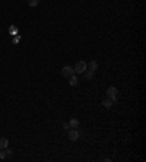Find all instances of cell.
<instances>
[{"instance_id":"1","label":"cell","mask_w":146,"mask_h":162,"mask_svg":"<svg viewBox=\"0 0 146 162\" xmlns=\"http://www.w3.org/2000/svg\"><path fill=\"white\" fill-rule=\"evenodd\" d=\"M105 94H107V98H108V99H111L112 102H115V101H117V98H118V91H117V88H114V86L108 88Z\"/></svg>"},{"instance_id":"2","label":"cell","mask_w":146,"mask_h":162,"mask_svg":"<svg viewBox=\"0 0 146 162\" xmlns=\"http://www.w3.org/2000/svg\"><path fill=\"white\" fill-rule=\"evenodd\" d=\"M86 70V62H78L76 66L73 67V72L79 73V75H83V72Z\"/></svg>"},{"instance_id":"3","label":"cell","mask_w":146,"mask_h":162,"mask_svg":"<svg viewBox=\"0 0 146 162\" xmlns=\"http://www.w3.org/2000/svg\"><path fill=\"white\" fill-rule=\"evenodd\" d=\"M61 75L64 76V77H70L72 75H75L73 67H70V66H64V67L61 69Z\"/></svg>"},{"instance_id":"4","label":"cell","mask_w":146,"mask_h":162,"mask_svg":"<svg viewBox=\"0 0 146 162\" xmlns=\"http://www.w3.org/2000/svg\"><path fill=\"white\" fill-rule=\"evenodd\" d=\"M67 134H69V139H70V140H73V142L78 140L79 136H80V134H79V131H78L76 129H70V130H69Z\"/></svg>"},{"instance_id":"5","label":"cell","mask_w":146,"mask_h":162,"mask_svg":"<svg viewBox=\"0 0 146 162\" xmlns=\"http://www.w3.org/2000/svg\"><path fill=\"white\" fill-rule=\"evenodd\" d=\"M86 69H88V70H91V72H94V73H95V70L98 69V63H97L95 60H91L89 63H86Z\"/></svg>"},{"instance_id":"6","label":"cell","mask_w":146,"mask_h":162,"mask_svg":"<svg viewBox=\"0 0 146 162\" xmlns=\"http://www.w3.org/2000/svg\"><path fill=\"white\" fill-rule=\"evenodd\" d=\"M10 155H12L10 149H7V148L0 149V159H4V158H7V156H10Z\"/></svg>"},{"instance_id":"7","label":"cell","mask_w":146,"mask_h":162,"mask_svg":"<svg viewBox=\"0 0 146 162\" xmlns=\"http://www.w3.org/2000/svg\"><path fill=\"white\" fill-rule=\"evenodd\" d=\"M9 146V140L6 137H0V149H4Z\"/></svg>"},{"instance_id":"8","label":"cell","mask_w":146,"mask_h":162,"mask_svg":"<svg viewBox=\"0 0 146 162\" xmlns=\"http://www.w3.org/2000/svg\"><path fill=\"white\" fill-rule=\"evenodd\" d=\"M69 126H70L72 129H78V127H79V120L72 118L70 121H69Z\"/></svg>"},{"instance_id":"9","label":"cell","mask_w":146,"mask_h":162,"mask_svg":"<svg viewBox=\"0 0 146 162\" xmlns=\"http://www.w3.org/2000/svg\"><path fill=\"white\" fill-rule=\"evenodd\" d=\"M112 104H114V102H112L111 99H108V98L102 101V105H104L105 108H111V107H112Z\"/></svg>"},{"instance_id":"10","label":"cell","mask_w":146,"mask_h":162,"mask_svg":"<svg viewBox=\"0 0 146 162\" xmlns=\"http://www.w3.org/2000/svg\"><path fill=\"white\" fill-rule=\"evenodd\" d=\"M69 83H70V86H76V85H78V77H76L75 75H72L70 76V82H69Z\"/></svg>"},{"instance_id":"11","label":"cell","mask_w":146,"mask_h":162,"mask_svg":"<svg viewBox=\"0 0 146 162\" xmlns=\"http://www.w3.org/2000/svg\"><path fill=\"white\" fill-rule=\"evenodd\" d=\"M83 76H85V79H88V80H89V79H92V77H94V72H91V70H88V69H86V70L83 72Z\"/></svg>"},{"instance_id":"12","label":"cell","mask_w":146,"mask_h":162,"mask_svg":"<svg viewBox=\"0 0 146 162\" xmlns=\"http://www.w3.org/2000/svg\"><path fill=\"white\" fill-rule=\"evenodd\" d=\"M38 3H40V0H28V4H29L31 8H35Z\"/></svg>"},{"instance_id":"13","label":"cell","mask_w":146,"mask_h":162,"mask_svg":"<svg viewBox=\"0 0 146 162\" xmlns=\"http://www.w3.org/2000/svg\"><path fill=\"white\" fill-rule=\"evenodd\" d=\"M63 127L67 130V129H70V126H69V123H63Z\"/></svg>"}]
</instances>
